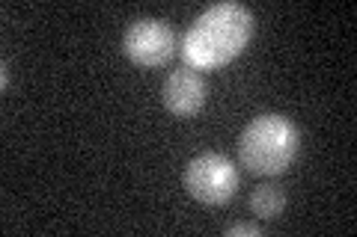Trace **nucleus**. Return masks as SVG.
Wrapping results in <instances>:
<instances>
[{"instance_id":"2","label":"nucleus","mask_w":357,"mask_h":237,"mask_svg":"<svg viewBox=\"0 0 357 237\" xmlns=\"http://www.w3.org/2000/svg\"><path fill=\"white\" fill-rule=\"evenodd\" d=\"M298 128L280 113L256 116L238 137V161L253 175H280L298 154Z\"/></svg>"},{"instance_id":"6","label":"nucleus","mask_w":357,"mask_h":237,"mask_svg":"<svg viewBox=\"0 0 357 237\" xmlns=\"http://www.w3.org/2000/svg\"><path fill=\"white\" fill-rule=\"evenodd\" d=\"M250 211H253V217H259V220H277L283 213L286 208V193H283V187H277V184H259L250 193Z\"/></svg>"},{"instance_id":"7","label":"nucleus","mask_w":357,"mask_h":237,"mask_svg":"<svg viewBox=\"0 0 357 237\" xmlns=\"http://www.w3.org/2000/svg\"><path fill=\"white\" fill-rule=\"evenodd\" d=\"M223 234H227V237H259L262 229L256 222H236V225H229Z\"/></svg>"},{"instance_id":"4","label":"nucleus","mask_w":357,"mask_h":237,"mask_svg":"<svg viewBox=\"0 0 357 237\" xmlns=\"http://www.w3.org/2000/svg\"><path fill=\"white\" fill-rule=\"evenodd\" d=\"M122 51L140 69H161V65H167L176 56L178 39H176V30L167 21L137 18L131 21L126 36H122Z\"/></svg>"},{"instance_id":"5","label":"nucleus","mask_w":357,"mask_h":237,"mask_svg":"<svg viewBox=\"0 0 357 237\" xmlns=\"http://www.w3.org/2000/svg\"><path fill=\"white\" fill-rule=\"evenodd\" d=\"M161 98H164V107L173 113L178 119H191L203 110L206 98H208V86H206V77L199 74L197 69H178L167 77V83L161 89Z\"/></svg>"},{"instance_id":"3","label":"nucleus","mask_w":357,"mask_h":237,"mask_svg":"<svg viewBox=\"0 0 357 237\" xmlns=\"http://www.w3.org/2000/svg\"><path fill=\"white\" fill-rule=\"evenodd\" d=\"M185 190L188 196L199 205H227L238 190V172L229 163V157H223L218 152L197 154L185 169Z\"/></svg>"},{"instance_id":"1","label":"nucleus","mask_w":357,"mask_h":237,"mask_svg":"<svg viewBox=\"0 0 357 237\" xmlns=\"http://www.w3.org/2000/svg\"><path fill=\"white\" fill-rule=\"evenodd\" d=\"M253 36V15L241 3H215L188 27L182 56L191 69L208 72L232 63Z\"/></svg>"}]
</instances>
